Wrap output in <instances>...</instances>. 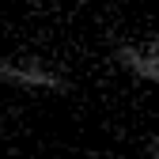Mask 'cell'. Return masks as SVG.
Returning <instances> with one entry per match:
<instances>
[{"label": "cell", "instance_id": "obj_2", "mask_svg": "<svg viewBox=\"0 0 159 159\" xmlns=\"http://www.w3.org/2000/svg\"><path fill=\"white\" fill-rule=\"evenodd\" d=\"M110 61L133 80H144V84H159V38H144V42H121L110 46Z\"/></svg>", "mask_w": 159, "mask_h": 159}, {"label": "cell", "instance_id": "obj_1", "mask_svg": "<svg viewBox=\"0 0 159 159\" xmlns=\"http://www.w3.org/2000/svg\"><path fill=\"white\" fill-rule=\"evenodd\" d=\"M0 84L27 95H53V98L72 95L68 72L46 65L42 57H0Z\"/></svg>", "mask_w": 159, "mask_h": 159}, {"label": "cell", "instance_id": "obj_3", "mask_svg": "<svg viewBox=\"0 0 159 159\" xmlns=\"http://www.w3.org/2000/svg\"><path fill=\"white\" fill-rule=\"evenodd\" d=\"M144 159H159V133H152L144 140Z\"/></svg>", "mask_w": 159, "mask_h": 159}]
</instances>
